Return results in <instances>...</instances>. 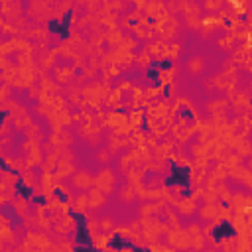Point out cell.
<instances>
[{
    "label": "cell",
    "instance_id": "1",
    "mask_svg": "<svg viewBox=\"0 0 252 252\" xmlns=\"http://www.w3.org/2000/svg\"><path fill=\"white\" fill-rule=\"evenodd\" d=\"M69 213H71V217L77 220V246H75V250H77V252H100V250L94 248L93 242H91L85 217H83V215H77L75 211H69Z\"/></svg>",
    "mask_w": 252,
    "mask_h": 252
},
{
    "label": "cell",
    "instance_id": "2",
    "mask_svg": "<svg viewBox=\"0 0 252 252\" xmlns=\"http://www.w3.org/2000/svg\"><path fill=\"white\" fill-rule=\"evenodd\" d=\"M191 169L187 165H177L171 163V175L165 179V185H181V187H189L191 183Z\"/></svg>",
    "mask_w": 252,
    "mask_h": 252
},
{
    "label": "cell",
    "instance_id": "3",
    "mask_svg": "<svg viewBox=\"0 0 252 252\" xmlns=\"http://www.w3.org/2000/svg\"><path fill=\"white\" fill-rule=\"evenodd\" d=\"M234 234H236V230H234V226H232L228 220H220V222L211 230V236H213L215 240L230 238V236H234Z\"/></svg>",
    "mask_w": 252,
    "mask_h": 252
},
{
    "label": "cell",
    "instance_id": "4",
    "mask_svg": "<svg viewBox=\"0 0 252 252\" xmlns=\"http://www.w3.org/2000/svg\"><path fill=\"white\" fill-rule=\"evenodd\" d=\"M108 246H110L112 250H126V248H134V244H132L126 236H122V234H114V236L108 240Z\"/></svg>",
    "mask_w": 252,
    "mask_h": 252
},
{
    "label": "cell",
    "instance_id": "5",
    "mask_svg": "<svg viewBox=\"0 0 252 252\" xmlns=\"http://www.w3.org/2000/svg\"><path fill=\"white\" fill-rule=\"evenodd\" d=\"M69 22H71V18H69V16L65 18V22H63V20H51V22H49V30H51V32H55V33L67 35V30H69Z\"/></svg>",
    "mask_w": 252,
    "mask_h": 252
},
{
    "label": "cell",
    "instance_id": "6",
    "mask_svg": "<svg viewBox=\"0 0 252 252\" xmlns=\"http://www.w3.org/2000/svg\"><path fill=\"white\" fill-rule=\"evenodd\" d=\"M6 116H8V112H2V114H0V126H2V120H4Z\"/></svg>",
    "mask_w": 252,
    "mask_h": 252
}]
</instances>
